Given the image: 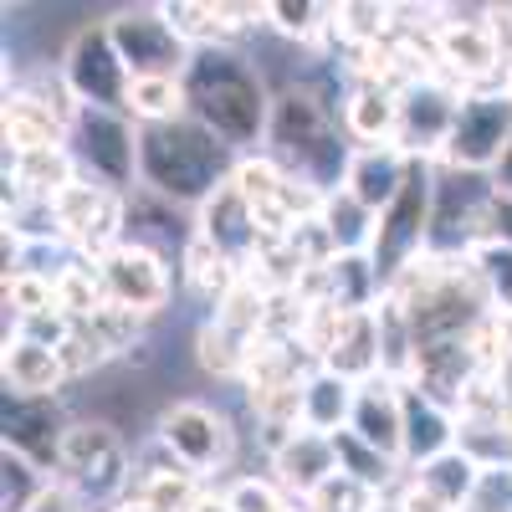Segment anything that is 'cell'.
<instances>
[{
    "instance_id": "35",
    "label": "cell",
    "mask_w": 512,
    "mask_h": 512,
    "mask_svg": "<svg viewBox=\"0 0 512 512\" xmlns=\"http://www.w3.org/2000/svg\"><path fill=\"white\" fill-rule=\"evenodd\" d=\"M492 190H502V195H512V144H507V154H502V164L492 169Z\"/></svg>"
},
{
    "instance_id": "7",
    "label": "cell",
    "mask_w": 512,
    "mask_h": 512,
    "mask_svg": "<svg viewBox=\"0 0 512 512\" xmlns=\"http://www.w3.org/2000/svg\"><path fill=\"white\" fill-rule=\"evenodd\" d=\"M108 36L128 67V77L144 82V77H169V82H185L195 47L169 26L164 6H123L108 16Z\"/></svg>"
},
{
    "instance_id": "19",
    "label": "cell",
    "mask_w": 512,
    "mask_h": 512,
    "mask_svg": "<svg viewBox=\"0 0 512 512\" xmlns=\"http://www.w3.org/2000/svg\"><path fill=\"white\" fill-rule=\"evenodd\" d=\"M410 164H415V159H410L400 144L354 149V159H349V175H344V190H349L364 210L384 216V210L395 205V195L405 190V180H410Z\"/></svg>"
},
{
    "instance_id": "6",
    "label": "cell",
    "mask_w": 512,
    "mask_h": 512,
    "mask_svg": "<svg viewBox=\"0 0 512 512\" xmlns=\"http://www.w3.org/2000/svg\"><path fill=\"white\" fill-rule=\"evenodd\" d=\"M154 441L175 456L190 477H221L236 461V425L226 410L205 405V400H175L164 405L154 420Z\"/></svg>"
},
{
    "instance_id": "16",
    "label": "cell",
    "mask_w": 512,
    "mask_h": 512,
    "mask_svg": "<svg viewBox=\"0 0 512 512\" xmlns=\"http://www.w3.org/2000/svg\"><path fill=\"white\" fill-rule=\"evenodd\" d=\"M344 466H338V446L333 436L318 431H297L277 456H272V482L292 497V502H308L318 487H328Z\"/></svg>"
},
{
    "instance_id": "25",
    "label": "cell",
    "mask_w": 512,
    "mask_h": 512,
    "mask_svg": "<svg viewBox=\"0 0 512 512\" xmlns=\"http://www.w3.org/2000/svg\"><path fill=\"white\" fill-rule=\"evenodd\" d=\"M128 118H134L139 128L190 118V113H185V82H169V77H144V82H134V88H128Z\"/></svg>"
},
{
    "instance_id": "12",
    "label": "cell",
    "mask_w": 512,
    "mask_h": 512,
    "mask_svg": "<svg viewBox=\"0 0 512 512\" xmlns=\"http://www.w3.org/2000/svg\"><path fill=\"white\" fill-rule=\"evenodd\" d=\"M0 431H6V451L36 461L47 477H57L62 461V441L72 431V415L62 405V395H6V410H0Z\"/></svg>"
},
{
    "instance_id": "18",
    "label": "cell",
    "mask_w": 512,
    "mask_h": 512,
    "mask_svg": "<svg viewBox=\"0 0 512 512\" xmlns=\"http://www.w3.org/2000/svg\"><path fill=\"white\" fill-rule=\"evenodd\" d=\"M461 446V415L436 405L431 395H420L415 384H405V472H420L425 461H436Z\"/></svg>"
},
{
    "instance_id": "28",
    "label": "cell",
    "mask_w": 512,
    "mask_h": 512,
    "mask_svg": "<svg viewBox=\"0 0 512 512\" xmlns=\"http://www.w3.org/2000/svg\"><path fill=\"white\" fill-rule=\"evenodd\" d=\"M466 256H472V267H477V277H482V292H487L492 313H497V318H512V246H502V241H477Z\"/></svg>"
},
{
    "instance_id": "10",
    "label": "cell",
    "mask_w": 512,
    "mask_h": 512,
    "mask_svg": "<svg viewBox=\"0 0 512 512\" xmlns=\"http://www.w3.org/2000/svg\"><path fill=\"white\" fill-rule=\"evenodd\" d=\"M98 277H103V292L108 303L123 308V313H139V318H154L169 308V297H175V262L139 241H123L113 246L103 262H93Z\"/></svg>"
},
{
    "instance_id": "26",
    "label": "cell",
    "mask_w": 512,
    "mask_h": 512,
    "mask_svg": "<svg viewBox=\"0 0 512 512\" xmlns=\"http://www.w3.org/2000/svg\"><path fill=\"white\" fill-rule=\"evenodd\" d=\"M333 446H338V466L354 477V482H364L369 492H395L400 487V472L405 466H395V461H384L379 451H369L359 436H349V431H338L333 436Z\"/></svg>"
},
{
    "instance_id": "5",
    "label": "cell",
    "mask_w": 512,
    "mask_h": 512,
    "mask_svg": "<svg viewBox=\"0 0 512 512\" xmlns=\"http://www.w3.org/2000/svg\"><path fill=\"white\" fill-rule=\"evenodd\" d=\"M67 149L88 185H103L113 195L139 190V123L108 108H77L67 128Z\"/></svg>"
},
{
    "instance_id": "21",
    "label": "cell",
    "mask_w": 512,
    "mask_h": 512,
    "mask_svg": "<svg viewBox=\"0 0 512 512\" xmlns=\"http://www.w3.org/2000/svg\"><path fill=\"white\" fill-rule=\"evenodd\" d=\"M354 400H359V384L338 379L333 369H313V374H303V431H318V436L349 431Z\"/></svg>"
},
{
    "instance_id": "1",
    "label": "cell",
    "mask_w": 512,
    "mask_h": 512,
    "mask_svg": "<svg viewBox=\"0 0 512 512\" xmlns=\"http://www.w3.org/2000/svg\"><path fill=\"white\" fill-rule=\"evenodd\" d=\"M277 93L241 47H205L185 72V113L236 154H262Z\"/></svg>"
},
{
    "instance_id": "8",
    "label": "cell",
    "mask_w": 512,
    "mask_h": 512,
    "mask_svg": "<svg viewBox=\"0 0 512 512\" xmlns=\"http://www.w3.org/2000/svg\"><path fill=\"white\" fill-rule=\"evenodd\" d=\"M507 144H512V93H507V82L502 88H466L441 164L461 169V175H487L492 180V169L502 164Z\"/></svg>"
},
{
    "instance_id": "14",
    "label": "cell",
    "mask_w": 512,
    "mask_h": 512,
    "mask_svg": "<svg viewBox=\"0 0 512 512\" xmlns=\"http://www.w3.org/2000/svg\"><path fill=\"white\" fill-rule=\"evenodd\" d=\"M436 62L451 72L456 88H487L497 67H512L492 21H446L436 26Z\"/></svg>"
},
{
    "instance_id": "30",
    "label": "cell",
    "mask_w": 512,
    "mask_h": 512,
    "mask_svg": "<svg viewBox=\"0 0 512 512\" xmlns=\"http://www.w3.org/2000/svg\"><path fill=\"white\" fill-rule=\"evenodd\" d=\"M226 502H231V512H292L297 502L272 482V477H256V472H246V477H231L226 487Z\"/></svg>"
},
{
    "instance_id": "23",
    "label": "cell",
    "mask_w": 512,
    "mask_h": 512,
    "mask_svg": "<svg viewBox=\"0 0 512 512\" xmlns=\"http://www.w3.org/2000/svg\"><path fill=\"white\" fill-rule=\"evenodd\" d=\"M420 487H431L446 507H466V497L477 492V482H482V461L466 451V446H456V451H446V456H436V461H425L420 472H410Z\"/></svg>"
},
{
    "instance_id": "34",
    "label": "cell",
    "mask_w": 512,
    "mask_h": 512,
    "mask_svg": "<svg viewBox=\"0 0 512 512\" xmlns=\"http://www.w3.org/2000/svg\"><path fill=\"white\" fill-rule=\"evenodd\" d=\"M31 512H88V507H82V502H77V497H72L62 482H52L47 492H41V497L31 502Z\"/></svg>"
},
{
    "instance_id": "29",
    "label": "cell",
    "mask_w": 512,
    "mask_h": 512,
    "mask_svg": "<svg viewBox=\"0 0 512 512\" xmlns=\"http://www.w3.org/2000/svg\"><path fill=\"white\" fill-rule=\"evenodd\" d=\"M52 482L57 477H47L36 461L6 451V456H0V512H31V502L47 492Z\"/></svg>"
},
{
    "instance_id": "2",
    "label": "cell",
    "mask_w": 512,
    "mask_h": 512,
    "mask_svg": "<svg viewBox=\"0 0 512 512\" xmlns=\"http://www.w3.org/2000/svg\"><path fill=\"white\" fill-rule=\"evenodd\" d=\"M241 154L226 149L195 118L139 128V190L169 200L175 210H200L216 190L231 185Z\"/></svg>"
},
{
    "instance_id": "24",
    "label": "cell",
    "mask_w": 512,
    "mask_h": 512,
    "mask_svg": "<svg viewBox=\"0 0 512 512\" xmlns=\"http://www.w3.org/2000/svg\"><path fill=\"white\" fill-rule=\"evenodd\" d=\"M195 359L210 379H241V374H251V338L231 333L216 318H205L195 328Z\"/></svg>"
},
{
    "instance_id": "33",
    "label": "cell",
    "mask_w": 512,
    "mask_h": 512,
    "mask_svg": "<svg viewBox=\"0 0 512 512\" xmlns=\"http://www.w3.org/2000/svg\"><path fill=\"white\" fill-rule=\"evenodd\" d=\"M487 241L512 246V195L502 190H492V205H487Z\"/></svg>"
},
{
    "instance_id": "32",
    "label": "cell",
    "mask_w": 512,
    "mask_h": 512,
    "mask_svg": "<svg viewBox=\"0 0 512 512\" xmlns=\"http://www.w3.org/2000/svg\"><path fill=\"white\" fill-rule=\"evenodd\" d=\"M395 502H400V512H456V507H446L431 487H420L415 477H405V482L395 487Z\"/></svg>"
},
{
    "instance_id": "36",
    "label": "cell",
    "mask_w": 512,
    "mask_h": 512,
    "mask_svg": "<svg viewBox=\"0 0 512 512\" xmlns=\"http://www.w3.org/2000/svg\"><path fill=\"white\" fill-rule=\"evenodd\" d=\"M108 512H154V507L139 502V497H128V502H118V507H108Z\"/></svg>"
},
{
    "instance_id": "22",
    "label": "cell",
    "mask_w": 512,
    "mask_h": 512,
    "mask_svg": "<svg viewBox=\"0 0 512 512\" xmlns=\"http://www.w3.org/2000/svg\"><path fill=\"white\" fill-rule=\"evenodd\" d=\"M318 221H323V231H328V241H333L338 256H369L374 231H379V216H374V210H364L344 185H338V190L323 200Z\"/></svg>"
},
{
    "instance_id": "15",
    "label": "cell",
    "mask_w": 512,
    "mask_h": 512,
    "mask_svg": "<svg viewBox=\"0 0 512 512\" xmlns=\"http://www.w3.org/2000/svg\"><path fill=\"white\" fill-rule=\"evenodd\" d=\"M195 236L210 241L221 256H231L236 267H251L256 256H262V226H256V210L236 185L216 190L195 210Z\"/></svg>"
},
{
    "instance_id": "9",
    "label": "cell",
    "mask_w": 512,
    "mask_h": 512,
    "mask_svg": "<svg viewBox=\"0 0 512 512\" xmlns=\"http://www.w3.org/2000/svg\"><path fill=\"white\" fill-rule=\"evenodd\" d=\"M62 77L77 98V108H108V113H128V88H134V77H128L113 36H108V21H93L72 31L67 52H62Z\"/></svg>"
},
{
    "instance_id": "31",
    "label": "cell",
    "mask_w": 512,
    "mask_h": 512,
    "mask_svg": "<svg viewBox=\"0 0 512 512\" xmlns=\"http://www.w3.org/2000/svg\"><path fill=\"white\" fill-rule=\"evenodd\" d=\"M461 512H512V466H482V482Z\"/></svg>"
},
{
    "instance_id": "11",
    "label": "cell",
    "mask_w": 512,
    "mask_h": 512,
    "mask_svg": "<svg viewBox=\"0 0 512 512\" xmlns=\"http://www.w3.org/2000/svg\"><path fill=\"white\" fill-rule=\"evenodd\" d=\"M461 98H466V88L441 82V77L405 82L400 88V134H395V144L410 159L441 164V154L451 144V128H456V113H461Z\"/></svg>"
},
{
    "instance_id": "13",
    "label": "cell",
    "mask_w": 512,
    "mask_h": 512,
    "mask_svg": "<svg viewBox=\"0 0 512 512\" xmlns=\"http://www.w3.org/2000/svg\"><path fill=\"white\" fill-rule=\"evenodd\" d=\"M349 436H359L384 461L405 466V384L400 379L379 374V379L359 384V400H354V415H349Z\"/></svg>"
},
{
    "instance_id": "27",
    "label": "cell",
    "mask_w": 512,
    "mask_h": 512,
    "mask_svg": "<svg viewBox=\"0 0 512 512\" xmlns=\"http://www.w3.org/2000/svg\"><path fill=\"white\" fill-rule=\"evenodd\" d=\"M267 26L287 41H318L338 31V6H313V0H277L267 6Z\"/></svg>"
},
{
    "instance_id": "37",
    "label": "cell",
    "mask_w": 512,
    "mask_h": 512,
    "mask_svg": "<svg viewBox=\"0 0 512 512\" xmlns=\"http://www.w3.org/2000/svg\"><path fill=\"white\" fill-rule=\"evenodd\" d=\"M369 512H400V502H395V492H390V497H379V502H374Z\"/></svg>"
},
{
    "instance_id": "20",
    "label": "cell",
    "mask_w": 512,
    "mask_h": 512,
    "mask_svg": "<svg viewBox=\"0 0 512 512\" xmlns=\"http://www.w3.org/2000/svg\"><path fill=\"white\" fill-rule=\"evenodd\" d=\"M0 374H6V395H62L67 369H62V354L41 338H26V333H11L6 338V354H0Z\"/></svg>"
},
{
    "instance_id": "4",
    "label": "cell",
    "mask_w": 512,
    "mask_h": 512,
    "mask_svg": "<svg viewBox=\"0 0 512 512\" xmlns=\"http://www.w3.org/2000/svg\"><path fill=\"white\" fill-rule=\"evenodd\" d=\"M57 482L82 507H103V512L134 497V451L123 446L113 420H72L57 461Z\"/></svg>"
},
{
    "instance_id": "3",
    "label": "cell",
    "mask_w": 512,
    "mask_h": 512,
    "mask_svg": "<svg viewBox=\"0 0 512 512\" xmlns=\"http://www.w3.org/2000/svg\"><path fill=\"white\" fill-rule=\"evenodd\" d=\"M267 154L287 169L292 180H308L313 190L333 195L349 175L354 144L344 134L338 103H328L313 82H287L272 103V128H267Z\"/></svg>"
},
{
    "instance_id": "17",
    "label": "cell",
    "mask_w": 512,
    "mask_h": 512,
    "mask_svg": "<svg viewBox=\"0 0 512 512\" xmlns=\"http://www.w3.org/2000/svg\"><path fill=\"white\" fill-rule=\"evenodd\" d=\"M338 118H344V134L354 149H379L395 144L400 134V88H384V82H354L338 103Z\"/></svg>"
}]
</instances>
